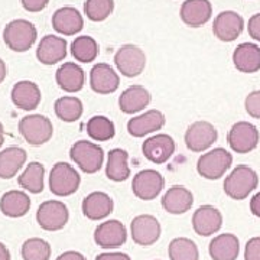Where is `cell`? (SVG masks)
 <instances>
[{"label":"cell","instance_id":"16","mask_svg":"<svg viewBox=\"0 0 260 260\" xmlns=\"http://www.w3.org/2000/svg\"><path fill=\"white\" fill-rule=\"evenodd\" d=\"M167 124V117L160 110H148L138 114L127 121V133L133 138H145L148 135L156 133Z\"/></svg>","mask_w":260,"mask_h":260},{"label":"cell","instance_id":"45","mask_svg":"<svg viewBox=\"0 0 260 260\" xmlns=\"http://www.w3.org/2000/svg\"><path fill=\"white\" fill-rule=\"evenodd\" d=\"M250 211L254 217L260 218V191L251 197L250 200Z\"/></svg>","mask_w":260,"mask_h":260},{"label":"cell","instance_id":"17","mask_svg":"<svg viewBox=\"0 0 260 260\" xmlns=\"http://www.w3.org/2000/svg\"><path fill=\"white\" fill-rule=\"evenodd\" d=\"M243 29H244V19L234 10H224L214 19V35L223 42L236 41L242 35Z\"/></svg>","mask_w":260,"mask_h":260},{"label":"cell","instance_id":"26","mask_svg":"<svg viewBox=\"0 0 260 260\" xmlns=\"http://www.w3.org/2000/svg\"><path fill=\"white\" fill-rule=\"evenodd\" d=\"M52 26L58 34L65 37H73L81 32V29L84 28L83 15L71 6L61 8L52 15Z\"/></svg>","mask_w":260,"mask_h":260},{"label":"cell","instance_id":"30","mask_svg":"<svg viewBox=\"0 0 260 260\" xmlns=\"http://www.w3.org/2000/svg\"><path fill=\"white\" fill-rule=\"evenodd\" d=\"M26 150L19 146H9L0 152V178L12 179L26 164Z\"/></svg>","mask_w":260,"mask_h":260},{"label":"cell","instance_id":"1","mask_svg":"<svg viewBox=\"0 0 260 260\" xmlns=\"http://www.w3.org/2000/svg\"><path fill=\"white\" fill-rule=\"evenodd\" d=\"M259 185L257 172L249 165H237L224 179V192L234 201L246 200Z\"/></svg>","mask_w":260,"mask_h":260},{"label":"cell","instance_id":"5","mask_svg":"<svg viewBox=\"0 0 260 260\" xmlns=\"http://www.w3.org/2000/svg\"><path fill=\"white\" fill-rule=\"evenodd\" d=\"M81 184V177L74 167L67 162H56L49 174V189L56 197L75 194Z\"/></svg>","mask_w":260,"mask_h":260},{"label":"cell","instance_id":"33","mask_svg":"<svg viewBox=\"0 0 260 260\" xmlns=\"http://www.w3.org/2000/svg\"><path fill=\"white\" fill-rule=\"evenodd\" d=\"M56 117L65 123H74L80 120L84 113L83 102L75 95H64L59 97L54 104Z\"/></svg>","mask_w":260,"mask_h":260},{"label":"cell","instance_id":"47","mask_svg":"<svg viewBox=\"0 0 260 260\" xmlns=\"http://www.w3.org/2000/svg\"><path fill=\"white\" fill-rule=\"evenodd\" d=\"M6 75H8V67H6V64H5V61L0 58V84L5 81Z\"/></svg>","mask_w":260,"mask_h":260},{"label":"cell","instance_id":"18","mask_svg":"<svg viewBox=\"0 0 260 260\" xmlns=\"http://www.w3.org/2000/svg\"><path fill=\"white\" fill-rule=\"evenodd\" d=\"M120 85V77L109 64L99 62L90 71V87L94 93L109 95L117 91Z\"/></svg>","mask_w":260,"mask_h":260},{"label":"cell","instance_id":"42","mask_svg":"<svg viewBox=\"0 0 260 260\" xmlns=\"http://www.w3.org/2000/svg\"><path fill=\"white\" fill-rule=\"evenodd\" d=\"M22 2V6L23 9L32 12V13H37L44 10L48 6L49 0H20Z\"/></svg>","mask_w":260,"mask_h":260},{"label":"cell","instance_id":"12","mask_svg":"<svg viewBox=\"0 0 260 260\" xmlns=\"http://www.w3.org/2000/svg\"><path fill=\"white\" fill-rule=\"evenodd\" d=\"M162 234V227L156 217L150 214L136 215L130 223V236L132 240L138 246L148 247L158 242Z\"/></svg>","mask_w":260,"mask_h":260},{"label":"cell","instance_id":"14","mask_svg":"<svg viewBox=\"0 0 260 260\" xmlns=\"http://www.w3.org/2000/svg\"><path fill=\"white\" fill-rule=\"evenodd\" d=\"M94 242L106 250L119 249L127 242V229L119 220H106L95 227Z\"/></svg>","mask_w":260,"mask_h":260},{"label":"cell","instance_id":"11","mask_svg":"<svg viewBox=\"0 0 260 260\" xmlns=\"http://www.w3.org/2000/svg\"><path fill=\"white\" fill-rule=\"evenodd\" d=\"M165 188V178L155 169H143L138 172L132 181V191L142 201H152Z\"/></svg>","mask_w":260,"mask_h":260},{"label":"cell","instance_id":"22","mask_svg":"<svg viewBox=\"0 0 260 260\" xmlns=\"http://www.w3.org/2000/svg\"><path fill=\"white\" fill-rule=\"evenodd\" d=\"M181 19L189 28H200L205 25L213 15L210 0H185L181 6Z\"/></svg>","mask_w":260,"mask_h":260},{"label":"cell","instance_id":"25","mask_svg":"<svg viewBox=\"0 0 260 260\" xmlns=\"http://www.w3.org/2000/svg\"><path fill=\"white\" fill-rule=\"evenodd\" d=\"M233 64L237 71L254 74L260 70V47L251 42H243L233 52Z\"/></svg>","mask_w":260,"mask_h":260},{"label":"cell","instance_id":"7","mask_svg":"<svg viewBox=\"0 0 260 260\" xmlns=\"http://www.w3.org/2000/svg\"><path fill=\"white\" fill-rule=\"evenodd\" d=\"M260 142V133L257 127L250 121L234 123L227 133V143L233 152L246 155L257 148Z\"/></svg>","mask_w":260,"mask_h":260},{"label":"cell","instance_id":"3","mask_svg":"<svg viewBox=\"0 0 260 260\" xmlns=\"http://www.w3.org/2000/svg\"><path fill=\"white\" fill-rule=\"evenodd\" d=\"M38 38L35 25L25 19H15L3 29V41L15 52H26Z\"/></svg>","mask_w":260,"mask_h":260},{"label":"cell","instance_id":"28","mask_svg":"<svg viewBox=\"0 0 260 260\" xmlns=\"http://www.w3.org/2000/svg\"><path fill=\"white\" fill-rule=\"evenodd\" d=\"M208 253L213 260H236L240 253V240L232 233L218 234L210 242Z\"/></svg>","mask_w":260,"mask_h":260},{"label":"cell","instance_id":"34","mask_svg":"<svg viewBox=\"0 0 260 260\" xmlns=\"http://www.w3.org/2000/svg\"><path fill=\"white\" fill-rule=\"evenodd\" d=\"M87 135L94 142H109L116 135V126L109 117L97 114L87 121Z\"/></svg>","mask_w":260,"mask_h":260},{"label":"cell","instance_id":"15","mask_svg":"<svg viewBox=\"0 0 260 260\" xmlns=\"http://www.w3.org/2000/svg\"><path fill=\"white\" fill-rule=\"evenodd\" d=\"M223 227V214L214 205L198 207L192 214V229L201 237H210Z\"/></svg>","mask_w":260,"mask_h":260},{"label":"cell","instance_id":"19","mask_svg":"<svg viewBox=\"0 0 260 260\" xmlns=\"http://www.w3.org/2000/svg\"><path fill=\"white\" fill-rule=\"evenodd\" d=\"M84 217L91 221H100L107 218L114 210V201L109 194L103 191H94L83 200L81 204Z\"/></svg>","mask_w":260,"mask_h":260},{"label":"cell","instance_id":"24","mask_svg":"<svg viewBox=\"0 0 260 260\" xmlns=\"http://www.w3.org/2000/svg\"><path fill=\"white\" fill-rule=\"evenodd\" d=\"M67 41L65 38L47 35L41 39L37 49V58L41 64L54 65L64 61L67 56Z\"/></svg>","mask_w":260,"mask_h":260},{"label":"cell","instance_id":"21","mask_svg":"<svg viewBox=\"0 0 260 260\" xmlns=\"http://www.w3.org/2000/svg\"><path fill=\"white\" fill-rule=\"evenodd\" d=\"M10 97H12V103L20 110H25V112H32V110L38 109V106L41 104V100H42L41 88L38 87V84H35L34 81H28V80H23V81L15 84L12 88Z\"/></svg>","mask_w":260,"mask_h":260},{"label":"cell","instance_id":"9","mask_svg":"<svg viewBox=\"0 0 260 260\" xmlns=\"http://www.w3.org/2000/svg\"><path fill=\"white\" fill-rule=\"evenodd\" d=\"M114 64L117 71L127 78L139 77L146 67V55L143 49L133 44L121 45L114 54Z\"/></svg>","mask_w":260,"mask_h":260},{"label":"cell","instance_id":"46","mask_svg":"<svg viewBox=\"0 0 260 260\" xmlns=\"http://www.w3.org/2000/svg\"><path fill=\"white\" fill-rule=\"evenodd\" d=\"M0 260H10L9 249L2 242H0Z\"/></svg>","mask_w":260,"mask_h":260},{"label":"cell","instance_id":"6","mask_svg":"<svg viewBox=\"0 0 260 260\" xmlns=\"http://www.w3.org/2000/svg\"><path fill=\"white\" fill-rule=\"evenodd\" d=\"M19 133L32 146H41L51 140L54 135L52 121L42 114H29L19 121Z\"/></svg>","mask_w":260,"mask_h":260},{"label":"cell","instance_id":"48","mask_svg":"<svg viewBox=\"0 0 260 260\" xmlns=\"http://www.w3.org/2000/svg\"><path fill=\"white\" fill-rule=\"evenodd\" d=\"M3 142H5V129H3V124L0 121V148L3 146Z\"/></svg>","mask_w":260,"mask_h":260},{"label":"cell","instance_id":"35","mask_svg":"<svg viewBox=\"0 0 260 260\" xmlns=\"http://www.w3.org/2000/svg\"><path fill=\"white\" fill-rule=\"evenodd\" d=\"M71 54L77 61L83 64L93 62L99 56V44L94 38L88 35L75 38L71 44Z\"/></svg>","mask_w":260,"mask_h":260},{"label":"cell","instance_id":"37","mask_svg":"<svg viewBox=\"0 0 260 260\" xmlns=\"http://www.w3.org/2000/svg\"><path fill=\"white\" fill-rule=\"evenodd\" d=\"M51 244L39 237H32L22 244V259L23 260H49Z\"/></svg>","mask_w":260,"mask_h":260},{"label":"cell","instance_id":"41","mask_svg":"<svg viewBox=\"0 0 260 260\" xmlns=\"http://www.w3.org/2000/svg\"><path fill=\"white\" fill-rule=\"evenodd\" d=\"M247 30H249V35H250V38H253L254 41L260 42V13L253 15V16L249 19Z\"/></svg>","mask_w":260,"mask_h":260},{"label":"cell","instance_id":"39","mask_svg":"<svg viewBox=\"0 0 260 260\" xmlns=\"http://www.w3.org/2000/svg\"><path fill=\"white\" fill-rule=\"evenodd\" d=\"M244 109L250 117L260 120V90L249 93L244 100Z\"/></svg>","mask_w":260,"mask_h":260},{"label":"cell","instance_id":"44","mask_svg":"<svg viewBox=\"0 0 260 260\" xmlns=\"http://www.w3.org/2000/svg\"><path fill=\"white\" fill-rule=\"evenodd\" d=\"M56 260H87V259L84 257L80 251L68 250V251H64L62 254H59V256L56 257Z\"/></svg>","mask_w":260,"mask_h":260},{"label":"cell","instance_id":"4","mask_svg":"<svg viewBox=\"0 0 260 260\" xmlns=\"http://www.w3.org/2000/svg\"><path fill=\"white\" fill-rule=\"evenodd\" d=\"M70 158L85 174H97L104 164V150L90 140H78L70 149Z\"/></svg>","mask_w":260,"mask_h":260},{"label":"cell","instance_id":"32","mask_svg":"<svg viewBox=\"0 0 260 260\" xmlns=\"http://www.w3.org/2000/svg\"><path fill=\"white\" fill-rule=\"evenodd\" d=\"M44 178H45V167L41 162H29L25 171L18 177V184L25 191L32 194H41L44 191Z\"/></svg>","mask_w":260,"mask_h":260},{"label":"cell","instance_id":"2","mask_svg":"<svg viewBox=\"0 0 260 260\" xmlns=\"http://www.w3.org/2000/svg\"><path fill=\"white\" fill-rule=\"evenodd\" d=\"M233 155L224 148H214L204 152L197 162V172L200 177L217 181L225 175L232 168Z\"/></svg>","mask_w":260,"mask_h":260},{"label":"cell","instance_id":"10","mask_svg":"<svg viewBox=\"0 0 260 260\" xmlns=\"http://www.w3.org/2000/svg\"><path fill=\"white\" fill-rule=\"evenodd\" d=\"M70 220L68 207L58 200H48L38 207L37 221L45 232L62 230Z\"/></svg>","mask_w":260,"mask_h":260},{"label":"cell","instance_id":"13","mask_svg":"<svg viewBox=\"0 0 260 260\" xmlns=\"http://www.w3.org/2000/svg\"><path fill=\"white\" fill-rule=\"evenodd\" d=\"M175 150H177V143L174 138L167 133H156L142 143L143 156L155 165L167 164L174 156Z\"/></svg>","mask_w":260,"mask_h":260},{"label":"cell","instance_id":"40","mask_svg":"<svg viewBox=\"0 0 260 260\" xmlns=\"http://www.w3.org/2000/svg\"><path fill=\"white\" fill-rule=\"evenodd\" d=\"M244 260H260V237H251L246 243Z\"/></svg>","mask_w":260,"mask_h":260},{"label":"cell","instance_id":"49","mask_svg":"<svg viewBox=\"0 0 260 260\" xmlns=\"http://www.w3.org/2000/svg\"><path fill=\"white\" fill-rule=\"evenodd\" d=\"M156 260H159V259H156Z\"/></svg>","mask_w":260,"mask_h":260},{"label":"cell","instance_id":"8","mask_svg":"<svg viewBox=\"0 0 260 260\" xmlns=\"http://www.w3.org/2000/svg\"><path fill=\"white\" fill-rule=\"evenodd\" d=\"M218 139V132L213 123L198 120L188 126L184 136V142L188 150L194 153H204Z\"/></svg>","mask_w":260,"mask_h":260},{"label":"cell","instance_id":"36","mask_svg":"<svg viewBox=\"0 0 260 260\" xmlns=\"http://www.w3.org/2000/svg\"><path fill=\"white\" fill-rule=\"evenodd\" d=\"M168 256L171 260H200V250L194 240L177 237L169 243Z\"/></svg>","mask_w":260,"mask_h":260},{"label":"cell","instance_id":"31","mask_svg":"<svg viewBox=\"0 0 260 260\" xmlns=\"http://www.w3.org/2000/svg\"><path fill=\"white\" fill-rule=\"evenodd\" d=\"M30 208V198L23 191H8L0 198V211L6 217L10 218H19L26 215Z\"/></svg>","mask_w":260,"mask_h":260},{"label":"cell","instance_id":"27","mask_svg":"<svg viewBox=\"0 0 260 260\" xmlns=\"http://www.w3.org/2000/svg\"><path fill=\"white\" fill-rule=\"evenodd\" d=\"M55 80L58 87L65 93H78L85 84V74L78 64L65 62L56 70Z\"/></svg>","mask_w":260,"mask_h":260},{"label":"cell","instance_id":"23","mask_svg":"<svg viewBox=\"0 0 260 260\" xmlns=\"http://www.w3.org/2000/svg\"><path fill=\"white\" fill-rule=\"evenodd\" d=\"M152 102V95L143 85H130L119 95V109L124 114H136L145 110Z\"/></svg>","mask_w":260,"mask_h":260},{"label":"cell","instance_id":"20","mask_svg":"<svg viewBox=\"0 0 260 260\" xmlns=\"http://www.w3.org/2000/svg\"><path fill=\"white\" fill-rule=\"evenodd\" d=\"M162 208L169 214L188 213L194 205V194L184 185H172L160 200Z\"/></svg>","mask_w":260,"mask_h":260},{"label":"cell","instance_id":"43","mask_svg":"<svg viewBox=\"0 0 260 260\" xmlns=\"http://www.w3.org/2000/svg\"><path fill=\"white\" fill-rule=\"evenodd\" d=\"M95 260H132L127 253H121V251H106L100 253Z\"/></svg>","mask_w":260,"mask_h":260},{"label":"cell","instance_id":"38","mask_svg":"<svg viewBox=\"0 0 260 260\" xmlns=\"http://www.w3.org/2000/svg\"><path fill=\"white\" fill-rule=\"evenodd\" d=\"M114 10V0H85L84 13L93 22H103Z\"/></svg>","mask_w":260,"mask_h":260},{"label":"cell","instance_id":"29","mask_svg":"<svg viewBox=\"0 0 260 260\" xmlns=\"http://www.w3.org/2000/svg\"><path fill=\"white\" fill-rule=\"evenodd\" d=\"M129 153L121 148H114L107 155L106 177L113 182H123L130 178Z\"/></svg>","mask_w":260,"mask_h":260}]
</instances>
